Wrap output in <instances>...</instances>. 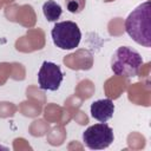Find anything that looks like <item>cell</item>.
Listing matches in <instances>:
<instances>
[{
  "mask_svg": "<svg viewBox=\"0 0 151 151\" xmlns=\"http://www.w3.org/2000/svg\"><path fill=\"white\" fill-rule=\"evenodd\" d=\"M125 31L137 44L151 46V4L145 1L136 7L125 19Z\"/></svg>",
  "mask_w": 151,
  "mask_h": 151,
  "instance_id": "6da1fadb",
  "label": "cell"
},
{
  "mask_svg": "<svg viewBox=\"0 0 151 151\" xmlns=\"http://www.w3.org/2000/svg\"><path fill=\"white\" fill-rule=\"evenodd\" d=\"M143 65L142 55L133 48L120 46L116 50L111 59V70L116 76L131 78L137 77Z\"/></svg>",
  "mask_w": 151,
  "mask_h": 151,
  "instance_id": "7a4b0ae2",
  "label": "cell"
},
{
  "mask_svg": "<svg viewBox=\"0 0 151 151\" xmlns=\"http://www.w3.org/2000/svg\"><path fill=\"white\" fill-rule=\"evenodd\" d=\"M53 44L60 50L76 48L81 39V32L79 26L73 21L57 22L51 31Z\"/></svg>",
  "mask_w": 151,
  "mask_h": 151,
  "instance_id": "3957f363",
  "label": "cell"
},
{
  "mask_svg": "<svg viewBox=\"0 0 151 151\" xmlns=\"http://www.w3.org/2000/svg\"><path fill=\"white\" fill-rule=\"evenodd\" d=\"M114 139L113 130L105 123L88 126L83 132V140L91 150H103L109 147Z\"/></svg>",
  "mask_w": 151,
  "mask_h": 151,
  "instance_id": "277c9868",
  "label": "cell"
},
{
  "mask_svg": "<svg viewBox=\"0 0 151 151\" xmlns=\"http://www.w3.org/2000/svg\"><path fill=\"white\" fill-rule=\"evenodd\" d=\"M64 79V74L59 65L52 61H44L39 72L38 81L39 87L46 91H57Z\"/></svg>",
  "mask_w": 151,
  "mask_h": 151,
  "instance_id": "5b68a950",
  "label": "cell"
},
{
  "mask_svg": "<svg viewBox=\"0 0 151 151\" xmlns=\"http://www.w3.org/2000/svg\"><path fill=\"white\" fill-rule=\"evenodd\" d=\"M90 111L92 118H94L100 123H106L109 119L112 118L114 113V104L109 98L99 99L91 104Z\"/></svg>",
  "mask_w": 151,
  "mask_h": 151,
  "instance_id": "8992f818",
  "label": "cell"
},
{
  "mask_svg": "<svg viewBox=\"0 0 151 151\" xmlns=\"http://www.w3.org/2000/svg\"><path fill=\"white\" fill-rule=\"evenodd\" d=\"M42 13H44L45 18L47 19V21L53 22V21H57L60 18V15L63 13V9H61V6L59 4H57L55 1L47 0L42 5Z\"/></svg>",
  "mask_w": 151,
  "mask_h": 151,
  "instance_id": "52a82bcc",
  "label": "cell"
},
{
  "mask_svg": "<svg viewBox=\"0 0 151 151\" xmlns=\"http://www.w3.org/2000/svg\"><path fill=\"white\" fill-rule=\"evenodd\" d=\"M66 6H67L68 12L79 13L83 11L85 6V0H66Z\"/></svg>",
  "mask_w": 151,
  "mask_h": 151,
  "instance_id": "ba28073f",
  "label": "cell"
}]
</instances>
